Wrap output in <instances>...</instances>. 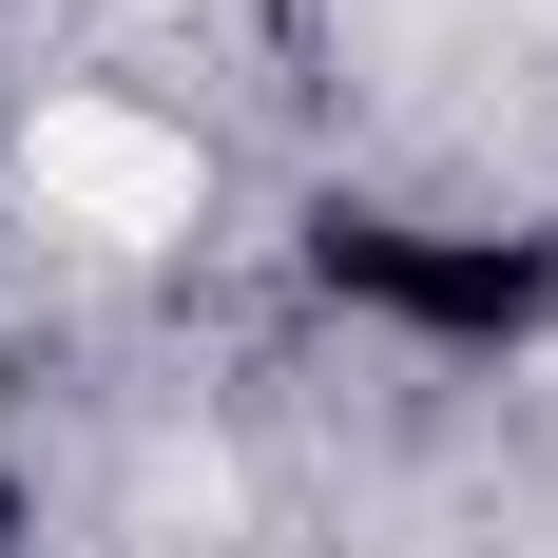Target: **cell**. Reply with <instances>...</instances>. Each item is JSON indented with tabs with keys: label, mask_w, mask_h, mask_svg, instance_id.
Here are the masks:
<instances>
[{
	"label": "cell",
	"mask_w": 558,
	"mask_h": 558,
	"mask_svg": "<svg viewBox=\"0 0 558 558\" xmlns=\"http://www.w3.org/2000/svg\"><path fill=\"white\" fill-rule=\"evenodd\" d=\"M328 289L386 308V328H444V347L558 328V251H539V231H386V213H328Z\"/></svg>",
	"instance_id": "cell-1"
}]
</instances>
